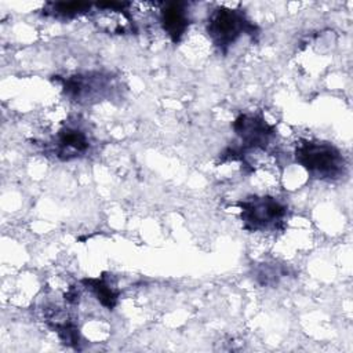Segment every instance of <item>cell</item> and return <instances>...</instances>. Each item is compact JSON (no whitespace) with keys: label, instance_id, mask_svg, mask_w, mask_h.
Returning a JSON list of instances; mask_svg holds the SVG:
<instances>
[{"label":"cell","instance_id":"obj_8","mask_svg":"<svg viewBox=\"0 0 353 353\" xmlns=\"http://www.w3.org/2000/svg\"><path fill=\"white\" fill-rule=\"evenodd\" d=\"M81 284L87 290H90L95 295L98 302L108 310H113L117 306L120 291L114 288L105 276L85 277L81 280Z\"/></svg>","mask_w":353,"mask_h":353},{"label":"cell","instance_id":"obj_2","mask_svg":"<svg viewBox=\"0 0 353 353\" xmlns=\"http://www.w3.org/2000/svg\"><path fill=\"white\" fill-rule=\"evenodd\" d=\"M233 131L237 135L239 142L228 146L221 153V161L244 160L245 152L252 149H268L276 137V127L269 124L262 114L258 113H241L233 124Z\"/></svg>","mask_w":353,"mask_h":353},{"label":"cell","instance_id":"obj_5","mask_svg":"<svg viewBox=\"0 0 353 353\" xmlns=\"http://www.w3.org/2000/svg\"><path fill=\"white\" fill-rule=\"evenodd\" d=\"M55 80L62 84L63 95L77 103L101 102L116 90L114 76L98 70L76 73L68 77L57 76Z\"/></svg>","mask_w":353,"mask_h":353},{"label":"cell","instance_id":"obj_10","mask_svg":"<svg viewBox=\"0 0 353 353\" xmlns=\"http://www.w3.org/2000/svg\"><path fill=\"white\" fill-rule=\"evenodd\" d=\"M287 274L285 269H281L279 265H269L263 263L258 266L255 270V279L258 280L259 284L262 285H276L279 280Z\"/></svg>","mask_w":353,"mask_h":353},{"label":"cell","instance_id":"obj_9","mask_svg":"<svg viewBox=\"0 0 353 353\" xmlns=\"http://www.w3.org/2000/svg\"><path fill=\"white\" fill-rule=\"evenodd\" d=\"M94 4L83 3V1H50L43 7V15L51 17L61 21L73 19L76 17L88 14Z\"/></svg>","mask_w":353,"mask_h":353},{"label":"cell","instance_id":"obj_6","mask_svg":"<svg viewBox=\"0 0 353 353\" xmlns=\"http://www.w3.org/2000/svg\"><path fill=\"white\" fill-rule=\"evenodd\" d=\"M91 143L87 132L77 125L62 127L51 142V153L62 161H69L84 156Z\"/></svg>","mask_w":353,"mask_h":353},{"label":"cell","instance_id":"obj_1","mask_svg":"<svg viewBox=\"0 0 353 353\" xmlns=\"http://www.w3.org/2000/svg\"><path fill=\"white\" fill-rule=\"evenodd\" d=\"M295 161L310 178L319 181H338L347 172V163L338 148L323 141H301L294 152Z\"/></svg>","mask_w":353,"mask_h":353},{"label":"cell","instance_id":"obj_4","mask_svg":"<svg viewBox=\"0 0 353 353\" xmlns=\"http://www.w3.org/2000/svg\"><path fill=\"white\" fill-rule=\"evenodd\" d=\"M237 205L243 228L248 232H276L285 225L288 207L273 196H250Z\"/></svg>","mask_w":353,"mask_h":353},{"label":"cell","instance_id":"obj_7","mask_svg":"<svg viewBox=\"0 0 353 353\" xmlns=\"http://www.w3.org/2000/svg\"><path fill=\"white\" fill-rule=\"evenodd\" d=\"M160 25L172 43H179L186 33L190 19L188 4L183 1H168L160 8Z\"/></svg>","mask_w":353,"mask_h":353},{"label":"cell","instance_id":"obj_3","mask_svg":"<svg viewBox=\"0 0 353 353\" xmlns=\"http://www.w3.org/2000/svg\"><path fill=\"white\" fill-rule=\"evenodd\" d=\"M205 32L211 43L223 54L243 36L255 37L259 33L258 26L251 22L240 8L218 7L210 12L205 23Z\"/></svg>","mask_w":353,"mask_h":353}]
</instances>
